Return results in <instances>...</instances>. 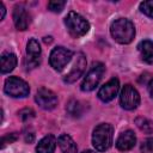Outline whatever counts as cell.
I'll return each instance as SVG.
<instances>
[{
    "label": "cell",
    "instance_id": "30bf717a",
    "mask_svg": "<svg viewBox=\"0 0 153 153\" xmlns=\"http://www.w3.org/2000/svg\"><path fill=\"white\" fill-rule=\"evenodd\" d=\"M118 90H120V81H118L117 78H112V79H110L106 84H104L99 88L98 98L102 102H105V103L110 102V100H112L116 97Z\"/></svg>",
    "mask_w": 153,
    "mask_h": 153
},
{
    "label": "cell",
    "instance_id": "cb8c5ba5",
    "mask_svg": "<svg viewBox=\"0 0 153 153\" xmlns=\"http://www.w3.org/2000/svg\"><path fill=\"white\" fill-rule=\"evenodd\" d=\"M18 115H19V117H20L23 121H26V120H29V118H32V117L35 116V112H33L32 109L25 108V109L20 110V111L18 112Z\"/></svg>",
    "mask_w": 153,
    "mask_h": 153
},
{
    "label": "cell",
    "instance_id": "52a82bcc",
    "mask_svg": "<svg viewBox=\"0 0 153 153\" xmlns=\"http://www.w3.org/2000/svg\"><path fill=\"white\" fill-rule=\"evenodd\" d=\"M120 104L126 110H134L140 104V96L139 92L129 84L124 85L121 96H120Z\"/></svg>",
    "mask_w": 153,
    "mask_h": 153
},
{
    "label": "cell",
    "instance_id": "ba28073f",
    "mask_svg": "<svg viewBox=\"0 0 153 153\" xmlns=\"http://www.w3.org/2000/svg\"><path fill=\"white\" fill-rule=\"evenodd\" d=\"M35 100L44 110H51L57 104V97H56V94L51 90L45 88V87H41L37 91V93L35 96Z\"/></svg>",
    "mask_w": 153,
    "mask_h": 153
},
{
    "label": "cell",
    "instance_id": "7c38bea8",
    "mask_svg": "<svg viewBox=\"0 0 153 153\" xmlns=\"http://www.w3.org/2000/svg\"><path fill=\"white\" fill-rule=\"evenodd\" d=\"M26 63L30 68H35L39 65V57H41V47L38 42L35 38H31L26 44Z\"/></svg>",
    "mask_w": 153,
    "mask_h": 153
},
{
    "label": "cell",
    "instance_id": "7402d4cb",
    "mask_svg": "<svg viewBox=\"0 0 153 153\" xmlns=\"http://www.w3.org/2000/svg\"><path fill=\"white\" fill-rule=\"evenodd\" d=\"M141 153H153V137H148L142 142Z\"/></svg>",
    "mask_w": 153,
    "mask_h": 153
},
{
    "label": "cell",
    "instance_id": "7a4b0ae2",
    "mask_svg": "<svg viewBox=\"0 0 153 153\" xmlns=\"http://www.w3.org/2000/svg\"><path fill=\"white\" fill-rule=\"evenodd\" d=\"M114 137V128L109 123H102L97 126L93 130L92 135V143L94 148L99 152H104L109 149L112 145Z\"/></svg>",
    "mask_w": 153,
    "mask_h": 153
},
{
    "label": "cell",
    "instance_id": "2e32d148",
    "mask_svg": "<svg viewBox=\"0 0 153 153\" xmlns=\"http://www.w3.org/2000/svg\"><path fill=\"white\" fill-rule=\"evenodd\" d=\"M57 143L63 153H78V147L74 140L67 134L60 135L57 139Z\"/></svg>",
    "mask_w": 153,
    "mask_h": 153
},
{
    "label": "cell",
    "instance_id": "5bb4252c",
    "mask_svg": "<svg viewBox=\"0 0 153 153\" xmlns=\"http://www.w3.org/2000/svg\"><path fill=\"white\" fill-rule=\"evenodd\" d=\"M137 49L141 59L146 63L152 65L153 63V41H149V39L141 41L137 45Z\"/></svg>",
    "mask_w": 153,
    "mask_h": 153
},
{
    "label": "cell",
    "instance_id": "e0dca14e",
    "mask_svg": "<svg viewBox=\"0 0 153 153\" xmlns=\"http://www.w3.org/2000/svg\"><path fill=\"white\" fill-rule=\"evenodd\" d=\"M0 61H1V73L2 74L10 73L17 66V57L12 53H4L0 57Z\"/></svg>",
    "mask_w": 153,
    "mask_h": 153
},
{
    "label": "cell",
    "instance_id": "8992f818",
    "mask_svg": "<svg viewBox=\"0 0 153 153\" xmlns=\"http://www.w3.org/2000/svg\"><path fill=\"white\" fill-rule=\"evenodd\" d=\"M72 56H73L72 50L66 49L63 47H56L50 53V57H49L50 66L56 71H61L71 61Z\"/></svg>",
    "mask_w": 153,
    "mask_h": 153
},
{
    "label": "cell",
    "instance_id": "277c9868",
    "mask_svg": "<svg viewBox=\"0 0 153 153\" xmlns=\"http://www.w3.org/2000/svg\"><path fill=\"white\" fill-rule=\"evenodd\" d=\"M4 90L6 94L13 97V98H23L26 97L30 93V87L27 82H25L23 79L17 76H10L5 80Z\"/></svg>",
    "mask_w": 153,
    "mask_h": 153
},
{
    "label": "cell",
    "instance_id": "484cf974",
    "mask_svg": "<svg viewBox=\"0 0 153 153\" xmlns=\"http://www.w3.org/2000/svg\"><path fill=\"white\" fill-rule=\"evenodd\" d=\"M0 12H1V17H0V19H4L5 13H6V8H5V6H4L2 2H0Z\"/></svg>",
    "mask_w": 153,
    "mask_h": 153
},
{
    "label": "cell",
    "instance_id": "83f0119b",
    "mask_svg": "<svg viewBox=\"0 0 153 153\" xmlns=\"http://www.w3.org/2000/svg\"><path fill=\"white\" fill-rule=\"evenodd\" d=\"M44 42L45 43H50L51 42V37H44Z\"/></svg>",
    "mask_w": 153,
    "mask_h": 153
},
{
    "label": "cell",
    "instance_id": "4316f807",
    "mask_svg": "<svg viewBox=\"0 0 153 153\" xmlns=\"http://www.w3.org/2000/svg\"><path fill=\"white\" fill-rule=\"evenodd\" d=\"M148 92H149L151 97L153 98V80H151L149 84H148Z\"/></svg>",
    "mask_w": 153,
    "mask_h": 153
},
{
    "label": "cell",
    "instance_id": "9a60e30c",
    "mask_svg": "<svg viewBox=\"0 0 153 153\" xmlns=\"http://www.w3.org/2000/svg\"><path fill=\"white\" fill-rule=\"evenodd\" d=\"M56 147V139L53 135L44 136L37 145L36 152L37 153H54Z\"/></svg>",
    "mask_w": 153,
    "mask_h": 153
},
{
    "label": "cell",
    "instance_id": "8fae6325",
    "mask_svg": "<svg viewBox=\"0 0 153 153\" xmlns=\"http://www.w3.org/2000/svg\"><path fill=\"white\" fill-rule=\"evenodd\" d=\"M13 22L14 25L18 30H26L29 24H30V16L26 12V8L24 7V5L18 4L14 6L13 8Z\"/></svg>",
    "mask_w": 153,
    "mask_h": 153
},
{
    "label": "cell",
    "instance_id": "4fadbf2b",
    "mask_svg": "<svg viewBox=\"0 0 153 153\" xmlns=\"http://www.w3.org/2000/svg\"><path fill=\"white\" fill-rule=\"evenodd\" d=\"M135 143H136V136H135V134L131 130H126V131H123L118 136V139L116 141V147L120 151H123L124 152V151L131 149L135 146Z\"/></svg>",
    "mask_w": 153,
    "mask_h": 153
},
{
    "label": "cell",
    "instance_id": "ac0fdd59",
    "mask_svg": "<svg viewBox=\"0 0 153 153\" xmlns=\"http://www.w3.org/2000/svg\"><path fill=\"white\" fill-rule=\"evenodd\" d=\"M135 124L137 126V128H139L141 131H143V133H146V134L153 133V122L149 121V120L146 118V117H137V118L135 120Z\"/></svg>",
    "mask_w": 153,
    "mask_h": 153
},
{
    "label": "cell",
    "instance_id": "5b68a950",
    "mask_svg": "<svg viewBox=\"0 0 153 153\" xmlns=\"http://www.w3.org/2000/svg\"><path fill=\"white\" fill-rule=\"evenodd\" d=\"M104 65L100 62H97L92 66V68L88 71V73L86 74L85 79L81 82V90L84 92H90L92 90L96 88V86H98L103 74H104Z\"/></svg>",
    "mask_w": 153,
    "mask_h": 153
},
{
    "label": "cell",
    "instance_id": "d4e9b609",
    "mask_svg": "<svg viewBox=\"0 0 153 153\" xmlns=\"http://www.w3.org/2000/svg\"><path fill=\"white\" fill-rule=\"evenodd\" d=\"M33 139H35V135L32 133H27L25 135V142H27V143H31L33 141Z\"/></svg>",
    "mask_w": 153,
    "mask_h": 153
},
{
    "label": "cell",
    "instance_id": "3957f363",
    "mask_svg": "<svg viewBox=\"0 0 153 153\" xmlns=\"http://www.w3.org/2000/svg\"><path fill=\"white\" fill-rule=\"evenodd\" d=\"M65 24H66V26L68 29V32L75 38L86 35L88 32V30H90L88 22L84 17H81L79 13H76L74 11H71L66 16Z\"/></svg>",
    "mask_w": 153,
    "mask_h": 153
},
{
    "label": "cell",
    "instance_id": "f1b7e54d",
    "mask_svg": "<svg viewBox=\"0 0 153 153\" xmlns=\"http://www.w3.org/2000/svg\"><path fill=\"white\" fill-rule=\"evenodd\" d=\"M82 153H96V152H93V151H91V149H87V151H84Z\"/></svg>",
    "mask_w": 153,
    "mask_h": 153
},
{
    "label": "cell",
    "instance_id": "6da1fadb",
    "mask_svg": "<svg viewBox=\"0 0 153 153\" xmlns=\"http://www.w3.org/2000/svg\"><path fill=\"white\" fill-rule=\"evenodd\" d=\"M110 32L116 42L121 44H128L134 39L135 27L130 20L126 18H120L111 24Z\"/></svg>",
    "mask_w": 153,
    "mask_h": 153
},
{
    "label": "cell",
    "instance_id": "44dd1931",
    "mask_svg": "<svg viewBox=\"0 0 153 153\" xmlns=\"http://www.w3.org/2000/svg\"><path fill=\"white\" fill-rule=\"evenodd\" d=\"M66 6V1H50L48 2V8L53 12H61Z\"/></svg>",
    "mask_w": 153,
    "mask_h": 153
},
{
    "label": "cell",
    "instance_id": "d6986e66",
    "mask_svg": "<svg viewBox=\"0 0 153 153\" xmlns=\"http://www.w3.org/2000/svg\"><path fill=\"white\" fill-rule=\"evenodd\" d=\"M66 109H67L68 114H69L71 116H73V117H79V116H81V114H82V106H81L80 102H78V100H75V99H71V100L68 102Z\"/></svg>",
    "mask_w": 153,
    "mask_h": 153
},
{
    "label": "cell",
    "instance_id": "603a6c76",
    "mask_svg": "<svg viewBox=\"0 0 153 153\" xmlns=\"http://www.w3.org/2000/svg\"><path fill=\"white\" fill-rule=\"evenodd\" d=\"M17 139H18V136H17V134H14V133H12V134H7V135H4V136H2V139H1V147H2V148H4V147H6V145L14 142Z\"/></svg>",
    "mask_w": 153,
    "mask_h": 153
},
{
    "label": "cell",
    "instance_id": "ffe728a7",
    "mask_svg": "<svg viewBox=\"0 0 153 153\" xmlns=\"http://www.w3.org/2000/svg\"><path fill=\"white\" fill-rule=\"evenodd\" d=\"M140 11L142 13H145L147 17L153 18V0L141 2L140 4Z\"/></svg>",
    "mask_w": 153,
    "mask_h": 153
},
{
    "label": "cell",
    "instance_id": "9c48e42d",
    "mask_svg": "<svg viewBox=\"0 0 153 153\" xmlns=\"http://www.w3.org/2000/svg\"><path fill=\"white\" fill-rule=\"evenodd\" d=\"M86 57L82 53H79L76 54V59L74 61V65L72 67V69L69 71L68 74H66L63 76V81L67 82V84H72L74 81H76L85 72L86 69Z\"/></svg>",
    "mask_w": 153,
    "mask_h": 153
}]
</instances>
